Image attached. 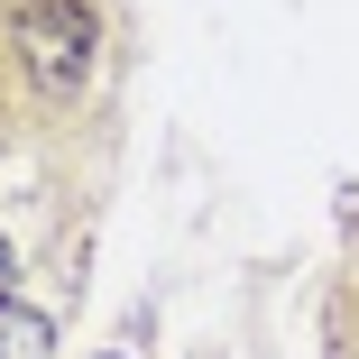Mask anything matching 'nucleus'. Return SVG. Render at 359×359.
<instances>
[{
  "label": "nucleus",
  "mask_w": 359,
  "mask_h": 359,
  "mask_svg": "<svg viewBox=\"0 0 359 359\" xmlns=\"http://www.w3.org/2000/svg\"><path fill=\"white\" fill-rule=\"evenodd\" d=\"M10 37H19V65H28V83L46 102H65L83 74H93V10L83 0H19L10 10Z\"/></svg>",
  "instance_id": "f257e3e1"
},
{
  "label": "nucleus",
  "mask_w": 359,
  "mask_h": 359,
  "mask_svg": "<svg viewBox=\"0 0 359 359\" xmlns=\"http://www.w3.org/2000/svg\"><path fill=\"white\" fill-rule=\"evenodd\" d=\"M55 350V323L28 313V304H0V359H46Z\"/></svg>",
  "instance_id": "f03ea898"
},
{
  "label": "nucleus",
  "mask_w": 359,
  "mask_h": 359,
  "mask_svg": "<svg viewBox=\"0 0 359 359\" xmlns=\"http://www.w3.org/2000/svg\"><path fill=\"white\" fill-rule=\"evenodd\" d=\"M10 276H19V258H10V240H0V304H10Z\"/></svg>",
  "instance_id": "7ed1b4c3"
},
{
  "label": "nucleus",
  "mask_w": 359,
  "mask_h": 359,
  "mask_svg": "<svg viewBox=\"0 0 359 359\" xmlns=\"http://www.w3.org/2000/svg\"><path fill=\"white\" fill-rule=\"evenodd\" d=\"M111 359H120V350H111Z\"/></svg>",
  "instance_id": "20e7f679"
}]
</instances>
